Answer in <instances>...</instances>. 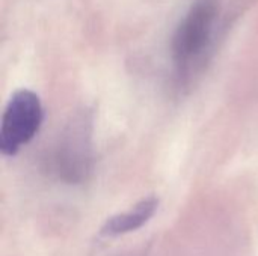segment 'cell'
<instances>
[{"label":"cell","mask_w":258,"mask_h":256,"mask_svg":"<svg viewBox=\"0 0 258 256\" xmlns=\"http://www.w3.org/2000/svg\"><path fill=\"white\" fill-rule=\"evenodd\" d=\"M216 6L212 0L197 2L181 20L172 41V54L180 74H189L207 53L212 42Z\"/></svg>","instance_id":"6da1fadb"},{"label":"cell","mask_w":258,"mask_h":256,"mask_svg":"<svg viewBox=\"0 0 258 256\" xmlns=\"http://www.w3.org/2000/svg\"><path fill=\"white\" fill-rule=\"evenodd\" d=\"M42 122V106L36 94L32 91L15 92L2 118L0 149L5 155H14L18 149L29 143L38 133Z\"/></svg>","instance_id":"7a4b0ae2"},{"label":"cell","mask_w":258,"mask_h":256,"mask_svg":"<svg viewBox=\"0 0 258 256\" xmlns=\"http://www.w3.org/2000/svg\"><path fill=\"white\" fill-rule=\"evenodd\" d=\"M156 208H157L156 199H153V198L145 199V201L139 202L133 210L109 219L103 228V234L104 235H121V234L132 232V231L141 228L144 223H147L150 220V217L154 214Z\"/></svg>","instance_id":"3957f363"}]
</instances>
